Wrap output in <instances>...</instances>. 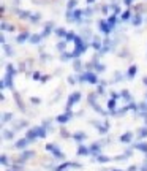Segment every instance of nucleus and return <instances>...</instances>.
I'll list each match as a JSON object with an SVG mask.
<instances>
[{
    "mask_svg": "<svg viewBox=\"0 0 147 171\" xmlns=\"http://www.w3.org/2000/svg\"><path fill=\"white\" fill-rule=\"evenodd\" d=\"M138 149H141V150H147V144H138Z\"/></svg>",
    "mask_w": 147,
    "mask_h": 171,
    "instance_id": "obj_17",
    "label": "nucleus"
},
{
    "mask_svg": "<svg viewBox=\"0 0 147 171\" xmlns=\"http://www.w3.org/2000/svg\"><path fill=\"white\" fill-rule=\"evenodd\" d=\"M141 22H142V18H141V16H136V18L135 19H133V24H135V25H139V24H141Z\"/></svg>",
    "mask_w": 147,
    "mask_h": 171,
    "instance_id": "obj_10",
    "label": "nucleus"
},
{
    "mask_svg": "<svg viewBox=\"0 0 147 171\" xmlns=\"http://www.w3.org/2000/svg\"><path fill=\"white\" fill-rule=\"evenodd\" d=\"M27 38H29V33H27V32H24V33H21V35L18 36V41H19V43H24Z\"/></svg>",
    "mask_w": 147,
    "mask_h": 171,
    "instance_id": "obj_5",
    "label": "nucleus"
},
{
    "mask_svg": "<svg viewBox=\"0 0 147 171\" xmlns=\"http://www.w3.org/2000/svg\"><path fill=\"white\" fill-rule=\"evenodd\" d=\"M125 3H126V5H130V3H131V0H125Z\"/></svg>",
    "mask_w": 147,
    "mask_h": 171,
    "instance_id": "obj_21",
    "label": "nucleus"
},
{
    "mask_svg": "<svg viewBox=\"0 0 147 171\" xmlns=\"http://www.w3.org/2000/svg\"><path fill=\"white\" fill-rule=\"evenodd\" d=\"M130 16H131V13H130V11H123L122 13V19H123V21H128Z\"/></svg>",
    "mask_w": 147,
    "mask_h": 171,
    "instance_id": "obj_11",
    "label": "nucleus"
},
{
    "mask_svg": "<svg viewBox=\"0 0 147 171\" xmlns=\"http://www.w3.org/2000/svg\"><path fill=\"white\" fill-rule=\"evenodd\" d=\"M85 152H89V150H87V149H85V147H84V146H82V147H81V149H79V154H85Z\"/></svg>",
    "mask_w": 147,
    "mask_h": 171,
    "instance_id": "obj_19",
    "label": "nucleus"
},
{
    "mask_svg": "<svg viewBox=\"0 0 147 171\" xmlns=\"http://www.w3.org/2000/svg\"><path fill=\"white\" fill-rule=\"evenodd\" d=\"M130 139H131V133H126V135L122 136V141H123V143H128Z\"/></svg>",
    "mask_w": 147,
    "mask_h": 171,
    "instance_id": "obj_12",
    "label": "nucleus"
},
{
    "mask_svg": "<svg viewBox=\"0 0 147 171\" xmlns=\"http://www.w3.org/2000/svg\"><path fill=\"white\" fill-rule=\"evenodd\" d=\"M82 79H84V81H89V82H96V76L93 75V73H85V75L82 76Z\"/></svg>",
    "mask_w": 147,
    "mask_h": 171,
    "instance_id": "obj_4",
    "label": "nucleus"
},
{
    "mask_svg": "<svg viewBox=\"0 0 147 171\" xmlns=\"http://www.w3.org/2000/svg\"><path fill=\"white\" fill-rule=\"evenodd\" d=\"M135 73H136V67H131V68H130V71H128V76H130V78H133V76H135Z\"/></svg>",
    "mask_w": 147,
    "mask_h": 171,
    "instance_id": "obj_14",
    "label": "nucleus"
},
{
    "mask_svg": "<svg viewBox=\"0 0 147 171\" xmlns=\"http://www.w3.org/2000/svg\"><path fill=\"white\" fill-rule=\"evenodd\" d=\"M68 119H70V113L62 114V116H59V117H57V120H59V122H66Z\"/></svg>",
    "mask_w": 147,
    "mask_h": 171,
    "instance_id": "obj_6",
    "label": "nucleus"
},
{
    "mask_svg": "<svg viewBox=\"0 0 147 171\" xmlns=\"http://www.w3.org/2000/svg\"><path fill=\"white\" fill-rule=\"evenodd\" d=\"M51 27H52V24H48V25H46V29L43 30L41 36H46V35H48V33H51Z\"/></svg>",
    "mask_w": 147,
    "mask_h": 171,
    "instance_id": "obj_8",
    "label": "nucleus"
},
{
    "mask_svg": "<svg viewBox=\"0 0 147 171\" xmlns=\"http://www.w3.org/2000/svg\"><path fill=\"white\" fill-rule=\"evenodd\" d=\"M93 2H95V0H87V3H93Z\"/></svg>",
    "mask_w": 147,
    "mask_h": 171,
    "instance_id": "obj_22",
    "label": "nucleus"
},
{
    "mask_svg": "<svg viewBox=\"0 0 147 171\" xmlns=\"http://www.w3.org/2000/svg\"><path fill=\"white\" fill-rule=\"evenodd\" d=\"M81 14H82V11L76 10V11L68 13V19H70V21H81Z\"/></svg>",
    "mask_w": 147,
    "mask_h": 171,
    "instance_id": "obj_1",
    "label": "nucleus"
},
{
    "mask_svg": "<svg viewBox=\"0 0 147 171\" xmlns=\"http://www.w3.org/2000/svg\"><path fill=\"white\" fill-rule=\"evenodd\" d=\"M100 27H101V30H103V32H105V33H109V32H111V25H109V22H106V21H100Z\"/></svg>",
    "mask_w": 147,
    "mask_h": 171,
    "instance_id": "obj_3",
    "label": "nucleus"
},
{
    "mask_svg": "<svg viewBox=\"0 0 147 171\" xmlns=\"http://www.w3.org/2000/svg\"><path fill=\"white\" fill-rule=\"evenodd\" d=\"M79 98H81V93H79V92L73 93V95L70 97V100H68V108H71V106H73V103H76Z\"/></svg>",
    "mask_w": 147,
    "mask_h": 171,
    "instance_id": "obj_2",
    "label": "nucleus"
},
{
    "mask_svg": "<svg viewBox=\"0 0 147 171\" xmlns=\"http://www.w3.org/2000/svg\"><path fill=\"white\" fill-rule=\"evenodd\" d=\"M55 33H57L59 36H66V35H68V33L65 32V29H57V30H55Z\"/></svg>",
    "mask_w": 147,
    "mask_h": 171,
    "instance_id": "obj_9",
    "label": "nucleus"
},
{
    "mask_svg": "<svg viewBox=\"0 0 147 171\" xmlns=\"http://www.w3.org/2000/svg\"><path fill=\"white\" fill-rule=\"evenodd\" d=\"M41 40V35H32L30 36V43H40Z\"/></svg>",
    "mask_w": 147,
    "mask_h": 171,
    "instance_id": "obj_7",
    "label": "nucleus"
},
{
    "mask_svg": "<svg viewBox=\"0 0 147 171\" xmlns=\"http://www.w3.org/2000/svg\"><path fill=\"white\" fill-rule=\"evenodd\" d=\"M25 144H27V139H21V141L16 144V146H18V147H22V146H25Z\"/></svg>",
    "mask_w": 147,
    "mask_h": 171,
    "instance_id": "obj_16",
    "label": "nucleus"
},
{
    "mask_svg": "<svg viewBox=\"0 0 147 171\" xmlns=\"http://www.w3.org/2000/svg\"><path fill=\"white\" fill-rule=\"evenodd\" d=\"M76 3H78V0H70L68 2V10H73L76 6Z\"/></svg>",
    "mask_w": 147,
    "mask_h": 171,
    "instance_id": "obj_13",
    "label": "nucleus"
},
{
    "mask_svg": "<svg viewBox=\"0 0 147 171\" xmlns=\"http://www.w3.org/2000/svg\"><path fill=\"white\" fill-rule=\"evenodd\" d=\"M32 21L35 22V21H40V14H33L32 16Z\"/></svg>",
    "mask_w": 147,
    "mask_h": 171,
    "instance_id": "obj_18",
    "label": "nucleus"
},
{
    "mask_svg": "<svg viewBox=\"0 0 147 171\" xmlns=\"http://www.w3.org/2000/svg\"><path fill=\"white\" fill-rule=\"evenodd\" d=\"M57 48H59V49H65V43H59Z\"/></svg>",
    "mask_w": 147,
    "mask_h": 171,
    "instance_id": "obj_20",
    "label": "nucleus"
},
{
    "mask_svg": "<svg viewBox=\"0 0 147 171\" xmlns=\"http://www.w3.org/2000/svg\"><path fill=\"white\" fill-rule=\"evenodd\" d=\"M93 48H95V49H100V48H101V41L95 40V41H93Z\"/></svg>",
    "mask_w": 147,
    "mask_h": 171,
    "instance_id": "obj_15",
    "label": "nucleus"
}]
</instances>
